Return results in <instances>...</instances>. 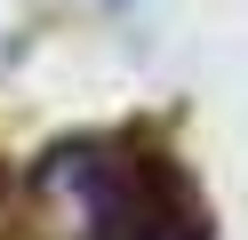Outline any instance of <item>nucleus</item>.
<instances>
[{
  "mask_svg": "<svg viewBox=\"0 0 248 240\" xmlns=\"http://www.w3.org/2000/svg\"><path fill=\"white\" fill-rule=\"evenodd\" d=\"M40 192H56L88 240H208V216H200L184 168L144 152L136 136H88L48 152Z\"/></svg>",
  "mask_w": 248,
  "mask_h": 240,
  "instance_id": "nucleus-1",
  "label": "nucleus"
}]
</instances>
